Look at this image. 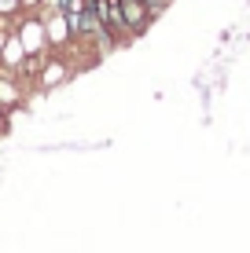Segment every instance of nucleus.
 Returning <instances> with one entry per match:
<instances>
[{"label":"nucleus","mask_w":250,"mask_h":253,"mask_svg":"<svg viewBox=\"0 0 250 253\" xmlns=\"http://www.w3.org/2000/svg\"><path fill=\"white\" fill-rule=\"evenodd\" d=\"M66 74H70V66H66L63 59H51V63H48V66L37 74V84H41V88H55V84L63 81Z\"/></svg>","instance_id":"obj_3"},{"label":"nucleus","mask_w":250,"mask_h":253,"mask_svg":"<svg viewBox=\"0 0 250 253\" xmlns=\"http://www.w3.org/2000/svg\"><path fill=\"white\" fill-rule=\"evenodd\" d=\"M122 15H125L129 33H133V37H140V33L154 22V15L148 11V7H144V0H122Z\"/></svg>","instance_id":"obj_1"},{"label":"nucleus","mask_w":250,"mask_h":253,"mask_svg":"<svg viewBox=\"0 0 250 253\" xmlns=\"http://www.w3.org/2000/svg\"><path fill=\"white\" fill-rule=\"evenodd\" d=\"M7 37H11V33H7V30H0V51H4V44H7Z\"/></svg>","instance_id":"obj_7"},{"label":"nucleus","mask_w":250,"mask_h":253,"mask_svg":"<svg viewBox=\"0 0 250 253\" xmlns=\"http://www.w3.org/2000/svg\"><path fill=\"white\" fill-rule=\"evenodd\" d=\"M19 41H22L26 55H37V51L45 48V41H48V33H45V19H26V22H22V30H19Z\"/></svg>","instance_id":"obj_2"},{"label":"nucleus","mask_w":250,"mask_h":253,"mask_svg":"<svg viewBox=\"0 0 250 253\" xmlns=\"http://www.w3.org/2000/svg\"><path fill=\"white\" fill-rule=\"evenodd\" d=\"M45 0H22V7H41Z\"/></svg>","instance_id":"obj_8"},{"label":"nucleus","mask_w":250,"mask_h":253,"mask_svg":"<svg viewBox=\"0 0 250 253\" xmlns=\"http://www.w3.org/2000/svg\"><path fill=\"white\" fill-rule=\"evenodd\" d=\"M22 59H26V48H22L19 33H15V37H7L4 51H0V63H4V70H11V74H15V66H19Z\"/></svg>","instance_id":"obj_4"},{"label":"nucleus","mask_w":250,"mask_h":253,"mask_svg":"<svg viewBox=\"0 0 250 253\" xmlns=\"http://www.w3.org/2000/svg\"><path fill=\"white\" fill-rule=\"evenodd\" d=\"M19 99H22L19 81H15V74H11V70H4V74H0V103H4V107H15Z\"/></svg>","instance_id":"obj_5"},{"label":"nucleus","mask_w":250,"mask_h":253,"mask_svg":"<svg viewBox=\"0 0 250 253\" xmlns=\"http://www.w3.org/2000/svg\"><path fill=\"white\" fill-rule=\"evenodd\" d=\"M15 7H22V0H0V15L15 11Z\"/></svg>","instance_id":"obj_6"}]
</instances>
